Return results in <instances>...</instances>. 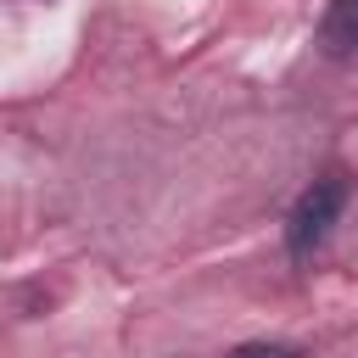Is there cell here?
Returning a JSON list of instances; mask_svg holds the SVG:
<instances>
[{"instance_id":"cell-1","label":"cell","mask_w":358,"mask_h":358,"mask_svg":"<svg viewBox=\"0 0 358 358\" xmlns=\"http://www.w3.org/2000/svg\"><path fill=\"white\" fill-rule=\"evenodd\" d=\"M341 207H347V179H341V173L313 179V185L296 196L291 218H285V252H291L296 263H308V257L324 246V235H330V224L341 218Z\"/></svg>"},{"instance_id":"cell-2","label":"cell","mask_w":358,"mask_h":358,"mask_svg":"<svg viewBox=\"0 0 358 358\" xmlns=\"http://www.w3.org/2000/svg\"><path fill=\"white\" fill-rule=\"evenodd\" d=\"M319 50L324 56H352L358 50V0H330L319 17Z\"/></svg>"},{"instance_id":"cell-3","label":"cell","mask_w":358,"mask_h":358,"mask_svg":"<svg viewBox=\"0 0 358 358\" xmlns=\"http://www.w3.org/2000/svg\"><path fill=\"white\" fill-rule=\"evenodd\" d=\"M229 358H302V347H291V341H241Z\"/></svg>"}]
</instances>
